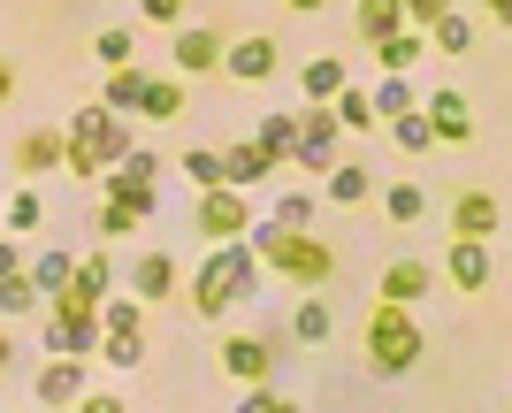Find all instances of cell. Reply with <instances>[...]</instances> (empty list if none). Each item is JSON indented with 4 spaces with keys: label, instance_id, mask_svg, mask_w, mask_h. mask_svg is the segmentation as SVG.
I'll use <instances>...</instances> for the list:
<instances>
[{
    "label": "cell",
    "instance_id": "obj_15",
    "mask_svg": "<svg viewBox=\"0 0 512 413\" xmlns=\"http://www.w3.org/2000/svg\"><path fill=\"white\" fill-rule=\"evenodd\" d=\"M69 169V131H23L16 138V176H54Z\"/></svg>",
    "mask_w": 512,
    "mask_h": 413
},
{
    "label": "cell",
    "instance_id": "obj_25",
    "mask_svg": "<svg viewBox=\"0 0 512 413\" xmlns=\"http://www.w3.org/2000/svg\"><path fill=\"white\" fill-rule=\"evenodd\" d=\"M100 329L107 337H146V299H138V291H115V299L100 306Z\"/></svg>",
    "mask_w": 512,
    "mask_h": 413
},
{
    "label": "cell",
    "instance_id": "obj_50",
    "mask_svg": "<svg viewBox=\"0 0 512 413\" xmlns=\"http://www.w3.org/2000/svg\"><path fill=\"white\" fill-rule=\"evenodd\" d=\"M8 360H16V345H8V329H0V375H8Z\"/></svg>",
    "mask_w": 512,
    "mask_h": 413
},
{
    "label": "cell",
    "instance_id": "obj_43",
    "mask_svg": "<svg viewBox=\"0 0 512 413\" xmlns=\"http://www.w3.org/2000/svg\"><path fill=\"white\" fill-rule=\"evenodd\" d=\"M146 23L153 31H184V0H146Z\"/></svg>",
    "mask_w": 512,
    "mask_h": 413
},
{
    "label": "cell",
    "instance_id": "obj_30",
    "mask_svg": "<svg viewBox=\"0 0 512 413\" xmlns=\"http://www.w3.org/2000/svg\"><path fill=\"white\" fill-rule=\"evenodd\" d=\"M69 276H77V253H39V261H31V283L46 291V306L69 291Z\"/></svg>",
    "mask_w": 512,
    "mask_h": 413
},
{
    "label": "cell",
    "instance_id": "obj_36",
    "mask_svg": "<svg viewBox=\"0 0 512 413\" xmlns=\"http://www.w3.org/2000/svg\"><path fill=\"white\" fill-rule=\"evenodd\" d=\"M184 176H192L199 192H214V184H230V161H222L214 146H192V153H184Z\"/></svg>",
    "mask_w": 512,
    "mask_h": 413
},
{
    "label": "cell",
    "instance_id": "obj_27",
    "mask_svg": "<svg viewBox=\"0 0 512 413\" xmlns=\"http://www.w3.org/2000/svg\"><path fill=\"white\" fill-rule=\"evenodd\" d=\"M92 54H100V69H130L138 62V31H130V23H107V31H92Z\"/></svg>",
    "mask_w": 512,
    "mask_h": 413
},
{
    "label": "cell",
    "instance_id": "obj_18",
    "mask_svg": "<svg viewBox=\"0 0 512 413\" xmlns=\"http://www.w3.org/2000/svg\"><path fill=\"white\" fill-rule=\"evenodd\" d=\"M352 31H360L367 46L398 39V31H406V0H360V8H352Z\"/></svg>",
    "mask_w": 512,
    "mask_h": 413
},
{
    "label": "cell",
    "instance_id": "obj_9",
    "mask_svg": "<svg viewBox=\"0 0 512 413\" xmlns=\"http://www.w3.org/2000/svg\"><path fill=\"white\" fill-rule=\"evenodd\" d=\"M222 54H230V39L214 31V23H184L169 39V69H184V77H207V69H222Z\"/></svg>",
    "mask_w": 512,
    "mask_h": 413
},
{
    "label": "cell",
    "instance_id": "obj_37",
    "mask_svg": "<svg viewBox=\"0 0 512 413\" xmlns=\"http://www.w3.org/2000/svg\"><path fill=\"white\" fill-rule=\"evenodd\" d=\"M383 207H390V222H398V230H413V222L428 215V192H421V184H390Z\"/></svg>",
    "mask_w": 512,
    "mask_h": 413
},
{
    "label": "cell",
    "instance_id": "obj_28",
    "mask_svg": "<svg viewBox=\"0 0 512 413\" xmlns=\"http://www.w3.org/2000/svg\"><path fill=\"white\" fill-rule=\"evenodd\" d=\"M367 100H375V115H383V123H398V115H413V108H421L413 77H390V69H383V85L367 92Z\"/></svg>",
    "mask_w": 512,
    "mask_h": 413
},
{
    "label": "cell",
    "instance_id": "obj_17",
    "mask_svg": "<svg viewBox=\"0 0 512 413\" xmlns=\"http://www.w3.org/2000/svg\"><path fill=\"white\" fill-rule=\"evenodd\" d=\"M100 199H115V207H130V215L146 222L153 207H161V192H153V176H138V169H107L100 176Z\"/></svg>",
    "mask_w": 512,
    "mask_h": 413
},
{
    "label": "cell",
    "instance_id": "obj_47",
    "mask_svg": "<svg viewBox=\"0 0 512 413\" xmlns=\"http://www.w3.org/2000/svg\"><path fill=\"white\" fill-rule=\"evenodd\" d=\"M16 100V62H0V108Z\"/></svg>",
    "mask_w": 512,
    "mask_h": 413
},
{
    "label": "cell",
    "instance_id": "obj_26",
    "mask_svg": "<svg viewBox=\"0 0 512 413\" xmlns=\"http://www.w3.org/2000/svg\"><path fill=\"white\" fill-rule=\"evenodd\" d=\"M299 85H306V100H337V92L352 85V69H344L337 54H314V62L299 69Z\"/></svg>",
    "mask_w": 512,
    "mask_h": 413
},
{
    "label": "cell",
    "instance_id": "obj_7",
    "mask_svg": "<svg viewBox=\"0 0 512 413\" xmlns=\"http://www.w3.org/2000/svg\"><path fill=\"white\" fill-rule=\"evenodd\" d=\"M222 77H230V85H268V77H283V46L268 39V31H253V39H230V54H222Z\"/></svg>",
    "mask_w": 512,
    "mask_h": 413
},
{
    "label": "cell",
    "instance_id": "obj_33",
    "mask_svg": "<svg viewBox=\"0 0 512 413\" xmlns=\"http://www.w3.org/2000/svg\"><path fill=\"white\" fill-rule=\"evenodd\" d=\"M337 138H344V131H329V138L299 131V153H291V161H299L306 176H329V169H337Z\"/></svg>",
    "mask_w": 512,
    "mask_h": 413
},
{
    "label": "cell",
    "instance_id": "obj_49",
    "mask_svg": "<svg viewBox=\"0 0 512 413\" xmlns=\"http://www.w3.org/2000/svg\"><path fill=\"white\" fill-rule=\"evenodd\" d=\"M490 23H505V31H512V0H490Z\"/></svg>",
    "mask_w": 512,
    "mask_h": 413
},
{
    "label": "cell",
    "instance_id": "obj_21",
    "mask_svg": "<svg viewBox=\"0 0 512 413\" xmlns=\"http://www.w3.org/2000/svg\"><path fill=\"white\" fill-rule=\"evenodd\" d=\"M146 77H153V69H138V62H130V69H107L100 100H107L115 115H138V108H146Z\"/></svg>",
    "mask_w": 512,
    "mask_h": 413
},
{
    "label": "cell",
    "instance_id": "obj_44",
    "mask_svg": "<svg viewBox=\"0 0 512 413\" xmlns=\"http://www.w3.org/2000/svg\"><path fill=\"white\" fill-rule=\"evenodd\" d=\"M276 398H283V391H268V383H253V391L237 398V413H276Z\"/></svg>",
    "mask_w": 512,
    "mask_h": 413
},
{
    "label": "cell",
    "instance_id": "obj_38",
    "mask_svg": "<svg viewBox=\"0 0 512 413\" xmlns=\"http://www.w3.org/2000/svg\"><path fill=\"white\" fill-rule=\"evenodd\" d=\"M92 230H100L107 245H123V238H138V215H130V207H115V199H100V207H92Z\"/></svg>",
    "mask_w": 512,
    "mask_h": 413
},
{
    "label": "cell",
    "instance_id": "obj_4",
    "mask_svg": "<svg viewBox=\"0 0 512 413\" xmlns=\"http://www.w3.org/2000/svg\"><path fill=\"white\" fill-rule=\"evenodd\" d=\"M253 192H237V184H214V192H199L192 207V230L207 245H237V238H253Z\"/></svg>",
    "mask_w": 512,
    "mask_h": 413
},
{
    "label": "cell",
    "instance_id": "obj_29",
    "mask_svg": "<svg viewBox=\"0 0 512 413\" xmlns=\"http://www.w3.org/2000/svg\"><path fill=\"white\" fill-rule=\"evenodd\" d=\"M146 123H176L184 115V77H146Z\"/></svg>",
    "mask_w": 512,
    "mask_h": 413
},
{
    "label": "cell",
    "instance_id": "obj_51",
    "mask_svg": "<svg viewBox=\"0 0 512 413\" xmlns=\"http://www.w3.org/2000/svg\"><path fill=\"white\" fill-rule=\"evenodd\" d=\"M276 413H306V406H299V398H276Z\"/></svg>",
    "mask_w": 512,
    "mask_h": 413
},
{
    "label": "cell",
    "instance_id": "obj_34",
    "mask_svg": "<svg viewBox=\"0 0 512 413\" xmlns=\"http://www.w3.org/2000/svg\"><path fill=\"white\" fill-rule=\"evenodd\" d=\"M329 108H337V123H344V131H375V123H383V115H375V100H367L360 85H344L337 100H329Z\"/></svg>",
    "mask_w": 512,
    "mask_h": 413
},
{
    "label": "cell",
    "instance_id": "obj_40",
    "mask_svg": "<svg viewBox=\"0 0 512 413\" xmlns=\"http://www.w3.org/2000/svg\"><path fill=\"white\" fill-rule=\"evenodd\" d=\"M268 222H283V230H314V192H283L276 207H268Z\"/></svg>",
    "mask_w": 512,
    "mask_h": 413
},
{
    "label": "cell",
    "instance_id": "obj_45",
    "mask_svg": "<svg viewBox=\"0 0 512 413\" xmlns=\"http://www.w3.org/2000/svg\"><path fill=\"white\" fill-rule=\"evenodd\" d=\"M8 276H23V245L16 238H0V283H8Z\"/></svg>",
    "mask_w": 512,
    "mask_h": 413
},
{
    "label": "cell",
    "instance_id": "obj_48",
    "mask_svg": "<svg viewBox=\"0 0 512 413\" xmlns=\"http://www.w3.org/2000/svg\"><path fill=\"white\" fill-rule=\"evenodd\" d=\"M283 8H291V16H321V8H329V0H283Z\"/></svg>",
    "mask_w": 512,
    "mask_h": 413
},
{
    "label": "cell",
    "instance_id": "obj_20",
    "mask_svg": "<svg viewBox=\"0 0 512 413\" xmlns=\"http://www.w3.org/2000/svg\"><path fill=\"white\" fill-rule=\"evenodd\" d=\"M428 54H436V46H428V31H413V23L398 31V39H383V46H375V62H383L390 77H406V69H421Z\"/></svg>",
    "mask_w": 512,
    "mask_h": 413
},
{
    "label": "cell",
    "instance_id": "obj_14",
    "mask_svg": "<svg viewBox=\"0 0 512 413\" xmlns=\"http://www.w3.org/2000/svg\"><path fill=\"white\" fill-rule=\"evenodd\" d=\"M497 222H505L497 192H451V238H497Z\"/></svg>",
    "mask_w": 512,
    "mask_h": 413
},
{
    "label": "cell",
    "instance_id": "obj_35",
    "mask_svg": "<svg viewBox=\"0 0 512 413\" xmlns=\"http://www.w3.org/2000/svg\"><path fill=\"white\" fill-rule=\"evenodd\" d=\"M0 314H16V322H23V314H46V291L31 276H8V283H0Z\"/></svg>",
    "mask_w": 512,
    "mask_h": 413
},
{
    "label": "cell",
    "instance_id": "obj_8",
    "mask_svg": "<svg viewBox=\"0 0 512 413\" xmlns=\"http://www.w3.org/2000/svg\"><path fill=\"white\" fill-rule=\"evenodd\" d=\"M428 291H436V268H428L421 253H398V261H383V276H375V299L383 306H421Z\"/></svg>",
    "mask_w": 512,
    "mask_h": 413
},
{
    "label": "cell",
    "instance_id": "obj_16",
    "mask_svg": "<svg viewBox=\"0 0 512 413\" xmlns=\"http://www.w3.org/2000/svg\"><path fill=\"white\" fill-rule=\"evenodd\" d=\"M123 283H130L146 306H161V299H176V283H184V276H176V253H138Z\"/></svg>",
    "mask_w": 512,
    "mask_h": 413
},
{
    "label": "cell",
    "instance_id": "obj_1",
    "mask_svg": "<svg viewBox=\"0 0 512 413\" xmlns=\"http://www.w3.org/2000/svg\"><path fill=\"white\" fill-rule=\"evenodd\" d=\"M253 291H260V253H253V238L207 245V261H199V276H192V314H199V322H230Z\"/></svg>",
    "mask_w": 512,
    "mask_h": 413
},
{
    "label": "cell",
    "instance_id": "obj_24",
    "mask_svg": "<svg viewBox=\"0 0 512 413\" xmlns=\"http://www.w3.org/2000/svg\"><path fill=\"white\" fill-rule=\"evenodd\" d=\"M222 161H230V184H237V192H260V184H268V169H276V161H268V153H260L253 138H237V146L222 153Z\"/></svg>",
    "mask_w": 512,
    "mask_h": 413
},
{
    "label": "cell",
    "instance_id": "obj_3",
    "mask_svg": "<svg viewBox=\"0 0 512 413\" xmlns=\"http://www.w3.org/2000/svg\"><path fill=\"white\" fill-rule=\"evenodd\" d=\"M360 352H367V375H383V383H398V375L421 368V322H413V306H383L375 299V314H367L360 329Z\"/></svg>",
    "mask_w": 512,
    "mask_h": 413
},
{
    "label": "cell",
    "instance_id": "obj_46",
    "mask_svg": "<svg viewBox=\"0 0 512 413\" xmlns=\"http://www.w3.org/2000/svg\"><path fill=\"white\" fill-rule=\"evenodd\" d=\"M77 413H123V398H115V391H85V406H77Z\"/></svg>",
    "mask_w": 512,
    "mask_h": 413
},
{
    "label": "cell",
    "instance_id": "obj_39",
    "mask_svg": "<svg viewBox=\"0 0 512 413\" xmlns=\"http://www.w3.org/2000/svg\"><path fill=\"white\" fill-rule=\"evenodd\" d=\"M39 222H46V199L39 192H16V199H8V238H31Z\"/></svg>",
    "mask_w": 512,
    "mask_h": 413
},
{
    "label": "cell",
    "instance_id": "obj_2",
    "mask_svg": "<svg viewBox=\"0 0 512 413\" xmlns=\"http://www.w3.org/2000/svg\"><path fill=\"white\" fill-rule=\"evenodd\" d=\"M253 253L268 276L299 283V291H321V283H337V245L314 238V230H283V222H253Z\"/></svg>",
    "mask_w": 512,
    "mask_h": 413
},
{
    "label": "cell",
    "instance_id": "obj_19",
    "mask_svg": "<svg viewBox=\"0 0 512 413\" xmlns=\"http://www.w3.org/2000/svg\"><path fill=\"white\" fill-rule=\"evenodd\" d=\"M321 184H329V192H321L329 207H367V199H375V176H367L360 161H337V169L321 176Z\"/></svg>",
    "mask_w": 512,
    "mask_h": 413
},
{
    "label": "cell",
    "instance_id": "obj_52",
    "mask_svg": "<svg viewBox=\"0 0 512 413\" xmlns=\"http://www.w3.org/2000/svg\"><path fill=\"white\" fill-rule=\"evenodd\" d=\"M31 413H46V406H31Z\"/></svg>",
    "mask_w": 512,
    "mask_h": 413
},
{
    "label": "cell",
    "instance_id": "obj_12",
    "mask_svg": "<svg viewBox=\"0 0 512 413\" xmlns=\"http://www.w3.org/2000/svg\"><path fill=\"white\" fill-rule=\"evenodd\" d=\"M490 238H451V261H444V276H451V291H490Z\"/></svg>",
    "mask_w": 512,
    "mask_h": 413
},
{
    "label": "cell",
    "instance_id": "obj_6",
    "mask_svg": "<svg viewBox=\"0 0 512 413\" xmlns=\"http://www.w3.org/2000/svg\"><path fill=\"white\" fill-rule=\"evenodd\" d=\"M31 398H39L46 413H77V406H85V360L46 352V368H39V383H31Z\"/></svg>",
    "mask_w": 512,
    "mask_h": 413
},
{
    "label": "cell",
    "instance_id": "obj_42",
    "mask_svg": "<svg viewBox=\"0 0 512 413\" xmlns=\"http://www.w3.org/2000/svg\"><path fill=\"white\" fill-rule=\"evenodd\" d=\"M444 16H451V0H406V23H413V31H436Z\"/></svg>",
    "mask_w": 512,
    "mask_h": 413
},
{
    "label": "cell",
    "instance_id": "obj_22",
    "mask_svg": "<svg viewBox=\"0 0 512 413\" xmlns=\"http://www.w3.org/2000/svg\"><path fill=\"white\" fill-rule=\"evenodd\" d=\"M253 146L283 169V161L299 153V115H260V123H253Z\"/></svg>",
    "mask_w": 512,
    "mask_h": 413
},
{
    "label": "cell",
    "instance_id": "obj_11",
    "mask_svg": "<svg viewBox=\"0 0 512 413\" xmlns=\"http://www.w3.org/2000/svg\"><path fill=\"white\" fill-rule=\"evenodd\" d=\"M222 375H237L245 391L268 383V375H276V345H268V337H222Z\"/></svg>",
    "mask_w": 512,
    "mask_h": 413
},
{
    "label": "cell",
    "instance_id": "obj_53",
    "mask_svg": "<svg viewBox=\"0 0 512 413\" xmlns=\"http://www.w3.org/2000/svg\"><path fill=\"white\" fill-rule=\"evenodd\" d=\"M482 8H490V0H482Z\"/></svg>",
    "mask_w": 512,
    "mask_h": 413
},
{
    "label": "cell",
    "instance_id": "obj_5",
    "mask_svg": "<svg viewBox=\"0 0 512 413\" xmlns=\"http://www.w3.org/2000/svg\"><path fill=\"white\" fill-rule=\"evenodd\" d=\"M100 306H77V299H54L46 306V352H69V360H92L100 352Z\"/></svg>",
    "mask_w": 512,
    "mask_h": 413
},
{
    "label": "cell",
    "instance_id": "obj_32",
    "mask_svg": "<svg viewBox=\"0 0 512 413\" xmlns=\"http://www.w3.org/2000/svg\"><path fill=\"white\" fill-rule=\"evenodd\" d=\"M390 146H398V153H436V123H428L421 108L398 115V123H390Z\"/></svg>",
    "mask_w": 512,
    "mask_h": 413
},
{
    "label": "cell",
    "instance_id": "obj_13",
    "mask_svg": "<svg viewBox=\"0 0 512 413\" xmlns=\"http://www.w3.org/2000/svg\"><path fill=\"white\" fill-rule=\"evenodd\" d=\"M115 283H123L115 253H85V261H77V276H69V291H62V299H77V306H107V299H115Z\"/></svg>",
    "mask_w": 512,
    "mask_h": 413
},
{
    "label": "cell",
    "instance_id": "obj_31",
    "mask_svg": "<svg viewBox=\"0 0 512 413\" xmlns=\"http://www.w3.org/2000/svg\"><path fill=\"white\" fill-rule=\"evenodd\" d=\"M428 46H436L444 62H459V54H467V46H474V16H459V8H451V16L436 23V31H428Z\"/></svg>",
    "mask_w": 512,
    "mask_h": 413
},
{
    "label": "cell",
    "instance_id": "obj_23",
    "mask_svg": "<svg viewBox=\"0 0 512 413\" xmlns=\"http://www.w3.org/2000/svg\"><path fill=\"white\" fill-rule=\"evenodd\" d=\"M329 329H337L329 299H321V291H306V299L291 306V337H299V345H329Z\"/></svg>",
    "mask_w": 512,
    "mask_h": 413
},
{
    "label": "cell",
    "instance_id": "obj_41",
    "mask_svg": "<svg viewBox=\"0 0 512 413\" xmlns=\"http://www.w3.org/2000/svg\"><path fill=\"white\" fill-rule=\"evenodd\" d=\"M100 360H107V368H146V337H100Z\"/></svg>",
    "mask_w": 512,
    "mask_h": 413
},
{
    "label": "cell",
    "instance_id": "obj_10",
    "mask_svg": "<svg viewBox=\"0 0 512 413\" xmlns=\"http://www.w3.org/2000/svg\"><path fill=\"white\" fill-rule=\"evenodd\" d=\"M421 115L436 123V146H474V108H467V92H428L421 100Z\"/></svg>",
    "mask_w": 512,
    "mask_h": 413
}]
</instances>
